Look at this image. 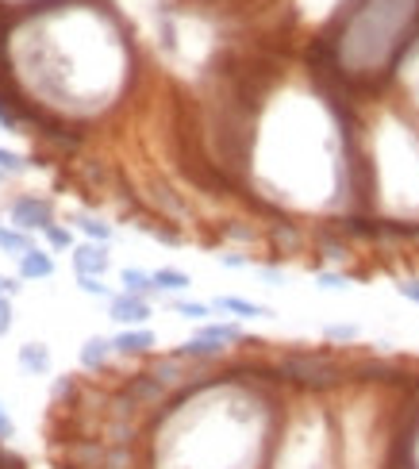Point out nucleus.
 Instances as JSON below:
<instances>
[{
  "mask_svg": "<svg viewBox=\"0 0 419 469\" xmlns=\"http://www.w3.org/2000/svg\"><path fill=\"white\" fill-rule=\"evenodd\" d=\"M154 285H158V292H185L193 281H189V274L166 266V269H154Z\"/></svg>",
  "mask_w": 419,
  "mask_h": 469,
  "instance_id": "obj_14",
  "label": "nucleus"
},
{
  "mask_svg": "<svg viewBox=\"0 0 419 469\" xmlns=\"http://www.w3.org/2000/svg\"><path fill=\"white\" fill-rule=\"evenodd\" d=\"M112 346H115V354H123V358H138V354H150V350L158 346V338H154V331H146V327H127V331L112 338Z\"/></svg>",
  "mask_w": 419,
  "mask_h": 469,
  "instance_id": "obj_5",
  "label": "nucleus"
},
{
  "mask_svg": "<svg viewBox=\"0 0 419 469\" xmlns=\"http://www.w3.org/2000/svg\"><path fill=\"white\" fill-rule=\"evenodd\" d=\"M77 285H81V292H89V297H100V300H115V297H112V289L104 285L100 277H77Z\"/></svg>",
  "mask_w": 419,
  "mask_h": 469,
  "instance_id": "obj_18",
  "label": "nucleus"
},
{
  "mask_svg": "<svg viewBox=\"0 0 419 469\" xmlns=\"http://www.w3.org/2000/svg\"><path fill=\"white\" fill-rule=\"evenodd\" d=\"M227 346H219V343H208V338H189V343H181L178 346V358H196V362H208V358H219Z\"/></svg>",
  "mask_w": 419,
  "mask_h": 469,
  "instance_id": "obj_12",
  "label": "nucleus"
},
{
  "mask_svg": "<svg viewBox=\"0 0 419 469\" xmlns=\"http://www.w3.org/2000/svg\"><path fill=\"white\" fill-rule=\"evenodd\" d=\"M216 308L219 312H235L239 320H270V308L265 304H254V300H242V297H216Z\"/></svg>",
  "mask_w": 419,
  "mask_h": 469,
  "instance_id": "obj_7",
  "label": "nucleus"
},
{
  "mask_svg": "<svg viewBox=\"0 0 419 469\" xmlns=\"http://www.w3.org/2000/svg\"><path fill=\"white\" fill-rule=\"evenodd\" d=\"M120 281H123V292H131V297H150V292H158L154 274H146V269H123Z\"/></svg>",
  "mask_w": 419,
  "mask_h": 469,
  "instance_id": "obj_10",
  "label": "nucleus"
},
{
  "mask_svg": "<svg viewBox=\"0 0 419 469\" xmlns=\"http://www.w3.org/2000/svg\"><path fill=\"white\" fill-rule=\"evenodd\" d=\"M23 166H28V162H23L16 150H4V147H0V173H23Z\"/></svg>",
  "mask_w": 419,
  "mask_h": 469,
  "instance_id": "obj_20",
  "label": "nucleus"
},
{
  "mask_svg": "<svg viewBox=\"0 0 419 469\" xmlns=\"http://www.w3.org/2000/svg\"><path fill=\"white\" fill-rule=\"evenodd\" d=\"M216 262H219V266H227V269H247V266H250V258H247V254H239V250H224V254H216Z\"/></svg>",
  "mask_w": 419,
  "mask_h": 469,
  "instance_id": "obj_22",
  "label": "nucleus"
},
{
  "mask_svg": "<svg viewBox=\"0 0 419 469\" xmlns=\"http://www.w3.org/2000/svg\"><path fill=\"white\" fill-rule=\"evenodd\" d=\"M293 381H308V385H328L331 378H323V373H331V366L323 358H312V354H293V358H285V366H281Z\"/></svg>",
  "mask_w": 419,
  "mask_h": 469,
  "instance_id": "obj_3",
  "label": "nucleus"
},
{
  "mask_svg": "<svg viewBox=\"0 0 419 469\" xmlns=\"http://www.w3.org/2000/svg\"><path fill=\"white\" fill-rule=\"evenodd\" d=\"M0 250L4 254H16V258H23L31 250V239H28V231H20V227H4L0 224Z\"/></svg>",
  "mask_w": 419,
  "mask_h": 469,
  "instance_id": "obj_13",
  "label": "nucleus"
},
{
  "mask_svg": "<svg viewBox=\"0 0 419 469\" xmlns=\"http://www.w3.org/2000/svg\"><path fill=\"white\" fill-rule=\"evenodd\" d=\"M20 366H23V373H46L51 370V350H46L43 343L20 346Z\"/></svg>",
  "mask_w": 419,
  "mask_h": 469,
  "instance_id": "obj_8",
  "label": "nucleus"
},
{
  "mask_svg": "<svg viewBox=\"0 0 419 469\" xmlns=\"http://www.w3.org/2000/svg\"><path fill=\"white\" fill-rule=\"evenodd\" d=\"M46 234V242L54 246V250H66V246H74V234H69V227H58V224H51L43 231Z\"/></svg>",
  "mask_w": 419,
  "mask_h": 469,
  "instance_id": "obj_19",
  "label": "nucleus"
},
{
  "mask_svg": "<svg viewBox=\"0 0 419 469\" xmlns=\"http://www.w3.org/2000/svg\"><path fill=\"white\" fill-rule=\"evenodd\" d=\"M108 266H112V254H108V246L104 242H85V246H77L74 250L77 277H104L108 274Z\"/></svg>",
  "mask_w": 419,
  "mask_h": 469,
  "instance_id": "obj_2",
  "label": "nucleus"
},
{
  "mask_svg": "<svg viewBox=\"0 0 419 469\" xmlns=\"http://www.w3.org/2000/svg\"><path fill=\"white\" fill-rule=\"evenodd\" d=\"M196 338H208V343L227 346V343H239L242 338V327L239 323H204L201 331H196Z\"/></svg>",
  "mask_w": 419,
  "mask_h": 469,
  "instance_id": "obj_11",
  "label": "nucleus"
},
{
  "mask_svg": "<svg viewBox=\"0 0 419 469\" xmlns=\"http://www.w3.org/2000/svg\"><path fill=\"white\" fill-rule=\"evenodd\" d=\"M112 320L123 323V327H143L150 320V304L146 297H131V292H120L112 300Z\"/></svg>",
  "mask_w": 419,
  "mask_h": 469,
  "instance_id": "obj_4",
  "label": "nucleus"
},
{
  "mask_svg": "<svg viewBox=\"0 0 419 469\" xmlns=\"http://www.w3.org/2000/svg\"><path fill=\"white\" fill-rule=\"evenodd\" d=\"M12 224L20 231H46L54 224V208L51 201H43V196H16V204H12Z\"/></svg>",
  "mask_w": 419,
  "mask_h": 469,
  "instance_id": "obj_1",
  "label": "nucleus"
},
{
  "mask_svg": "<svg viewBox=\"0 0 419 469\" xmlns=\"http://www.w3.org/2000/svg\"><path fill=\"white\" fill-rule=\"evenodd\" d=\"M258 277H262V281H270V285H281V281H285L281 269H270V266H258Z\"/></svg>",
  "mask_w": 419,
  "mask_h": 469,
  "instance_id": "obj_24",
  "label": "nucleus"
},
{
  "mask_svg": "<svg viewBox=\"0 0 419 469\" xmlns=\"http://www.w3.org/2000/svg\"><path fill=\"white\" fill-rule=\"evenodd\" d=\"M16 292H20L16 281H12V277H0V297H16Z\"/></svg>",
  "mask_w": 419,
  "mask_h": 469,
  "instance_id": "obj_28",
  "label": "nucleus"
},
{
  "mask_svg": "<svg viewBox=\"0 0 419 469\" xmlns=\"http://www.w3.org/2000/svg\"><path fill=\"white\" fill-rule=\"evenodd\" d=\"M316 281H320V289H331V292L351 289V277H346V274H328V269H323V274H320Z\"/></svg>",
  "mask_w": 419,
  "mask_h": 469,
  "instance_id": "obj_21",
  "label": "nucleus"
},
{
  "mask_svg": "<svg viewBox=\"0 0 419 469\" xmlns=\"http://www.w3.org/2000/svg\"><path fill=\"white\" fill-rule=\"evenodd\" d=\"M397 292H400L404 300L419 304V277H404V281H397Z\"/></svg>",
  "mask_w": 419,
  "mask_h": 469,
  "instance_id": "obj_23",
  "label": "nucleus"
},
{
  "mask_svg": "<svg viewBox=\"0 0 419 469\" xmlns=\"http://www.w3.org/2000/svg\"><path fill=\"white\" fill-rule=\"evenodd\" d=\"M77 227L85 231L92 242H108L112 239V224H104V219H97V216H77Z\"/></svg>",
  "mask_w": 419,
  "mask_h": 469,
  "instance_id": "obj_15",
  "label": "nucleus"
},
{
  "mask_svg": "<svg viewBox=\"0 0 419 469\" xmlns=\"http://www.w3.org/2000/svg\"><path fill=\"white\" fill-rule=\"evenodd\" d=\"M12 327V308H8V297H0V335H8Z\"/></svg>",
  "mask_w": 419,
  "mask_h": 469,
  "instance_id": "obj_25",
  "label": "nucleus"
},
{
  "mask_svg": "<svg viewBox=\"0 0 419 469\" xmlns=\"http://www.w3.org/2000/svg\"><path fill=\"white\" fill-rule=\"evenodd\" d=\"M20 274H23V277H51V274H54V258L31 246V250L20 258Z\"/></svg>",
  "mask_w": 419,
  "mask_h": 469,
  "instance_id": "obj_9",
  "label": "nucleus"
},
{
  "mask_svg": "<svg viewBox=\"0 0 419 469\" xmlns=\"http://www.w3.org/2000/svg\"><path fill=\"white\" fill-rule=\"evenodd\" d=\"M112 354H115L112 338L92 335V338H85V346H81V366H85V370H104V366H108V358H112Z\"/></svg>",
  "mask_w": 419,
  "mask_h": 469,
  "instance_id": "obj_6",
  "label": "nucleus"
},
{
  "mask_svg": "<svg viewBox=\"0 0 419 469\" xmlns=\"http://www.w3.org/2000/svg\"><path fill=\"white\" fill-rule=\"evenodd\" d=\"M173 312L178 315H185V320H193V323H201V320H208V304H201V300H173Z\"/></svg>",
  "mask_w": 419,
  "mask_h": 469,
  "instance_id": "obj_16",
  "label": "nucleus"
},
{
  "mask_svg": "<svg viewBox=\"0 0 419 469\" xmlns=\"http://www.w3.org/2000/svg\"><path fill=\"white\" fill-rule=\"evenodd\" d=\"M16 435V424L8 419V412H4V404H0V439H12Z\"/></svg>",
  "mask_w": 419,
  "mask_h": 469,
  "instance_id": "obj_26",
  "label": "nucleus"
},
{
  "mask_svg": "<svg viewBox=\"0 0 419 469\" xmlns=\"http://www.w3.org/2000/svg\"><path fill=\"white\" fill-rule=\"evenodd\" d=\"M323 335H328L331 343H354V338H358V327H354V323H331V327H323Z\"/></svg>",
  "mask_w": 419,
  "mask_h": 469,
  "instance_id": "obj_17",
  "label": "nucleus"
},
{
  "mask_svg": "<svg viewBox=\"0 0 419 469\" xmlns=\"http://www.w3.org/2000/svg\"><path fill=\"white\" fill-rule=\"evenodd\" d=\"M0 123H4L8 131H20V120L12 115V108H4V104H0Z\"/></svg>",
  "mask_w": 419,
  "mask_h": 469,
  "instance_id": "obj_27",
  "label": "nucleus"
}]
</instances>
